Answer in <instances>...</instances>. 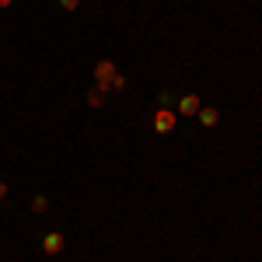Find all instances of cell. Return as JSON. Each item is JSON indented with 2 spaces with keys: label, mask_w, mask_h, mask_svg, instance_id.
Returning a JSON list of instances; mask_svg holds the SVG:
<instances>
[{
  "label": "cell",
  "mask_w": 262,
  "mask_h": 262,
  "mask_svg": "<svg viewBox=\"0 0 262 262\" xmlns=\"http://www.w3.org/2000/svg\"><path fill=\"white\" fill-rule=\"evenodd\" d=\"M116 63L112 60H98L95 63V81H98V91H112V77H116Z\"/></svg>",
  "instance_id": "1"
},
{
  "label": "cell",
  "mask_w": 262,
  "mask_h": 262,
  "mask_svg": "<svg viewBox=\"0 0 262 262\" xmlns=\"http://www.w3.org/2000/svg\"><path fill=\"white\" fill-rule=\"evenodd\" d=\"M175 122H179V116H175L171 108H158V112H154V129H158V133H171Z\"/></svg>",
  "instance_id": "2"
},
{
  "label": "cell",
  "mask_w": 262,
  "mask_h": 262,
  "mask_svg": "<svg viewBox=\"0 0 262 262\" xmlns=\"http://www.w3.org/2000/svg\"><path fill=\"white\" fill-rule=\"evenodd\" d=\"M63 245H67V238H63L60 231H49V234L42 238V252H46V255H60Z\"/></svg>",
  "instance_id": "3"
},
{
  "label": "cell",
  "mask_w": 262,
  "mask_h": 262,
  "mask_svg": "<svg viewBox=\"0 0 262 262\" xmlns=\"http://www.w3.org/2000/svg\"><path fill=\"white\" fill-rule=\"evenodd\" d=\"M203 101L196 98V95H185V98H179V116H200Z\"/></svg>",
  "instance_id": "4"
},
{
  "label": "cell",
  "mask_w": 262,
  "mask_h": 262,
  "mask_svg": "<svg viewBox=\"0 0 262 262\" xmlns=\"http://www.w3.org/2000/svg\"><path fill=\"white\" fill-rule=\"evenodd\" d=\"M200 122L203 126H217L221 122V112L217 108H200Z\"/></svg>",
  "instance_id": "5"
},
{
  "label": "cell",
  "mask_w": 262,
  "mask_h": 262,
  "mask_svg": "<svg viewBox=\"0 0 262 262\" xmlns=\"http://www.w3.org/2000/svg\"><path fill=\"white\" fill-rule=\"evenodd\" d=\"M88 105H91V108H101V105H105V91L91 88V91H88Z\"/></svg>",
  "instance_id": "6"
},
{
  "label": "cell",
  "mask_w": 262,
  "mask_h": 262,
  "mask_svg": "<svg viewBox=\"0 0 262 262\" xmlns=\"http://www.w3.org/2000/svg\"><path fill=\"white\" fill-rule=\"evenodd\" d=\"M46 210H49V200L46 196H35L32 200V213H46Z\"/></svg>",
  "instance_id": "7"
},
{
  "label": "cell",
  "mask_w": 262,
  "mask_h": 262,
  "mask_svg": "<svg viewBox=\"0 0 262 262\" xmlns=\"http://www.w3.org/2000/svg\"><path fill=\"white\" fill-rule=\"evenodd\" d=\"M60 7H63V11H77V7H81V0H60Z\"/></svg>",
  "instance_id": "8"
},
{
  "label": "cell",
  "mask_w": 262,
  "mask_h": 262,
  "mask_svg": "<svg viewBox=\"0 0 262 262\" xmlns=\"http://www.w3.org/2000/svg\"><path fill=\"white\" fill-rule=\"evenodd\" d=\"M122 88H126V77H119V74H116V77H112V91H122Z\"/></svg>",
  "instance_id": "9"
},
{
  "label": "cell",
  "mask_w": 262,
  "mask_h": 262,
  "mask_svg": "<svg viewBox=\"0 0 262 262\" xmlns=\"http://www.w3.org/2000/svg\"><path fill=\"white\" fill-rule=\"evenodd\" d=\"M4 196H7V185H4V182H0V200H4Z\"/></svg>",
  "instance_id": "10"
},
{
  "label": "cell",
  "mask_w": 262,
  "mask_h": 262,
  "mask_svg": "<svg viewBox=\"0 0 262 262\" xmlns=\"http://www.w3.org/2000/svg\"><path fill=\"white\" fill-rule=\"evenodd\" d=\"M11 4H14V0H0V7H11Z\"/></svg>",
  "instance_id": "11"
}]
</instances>
